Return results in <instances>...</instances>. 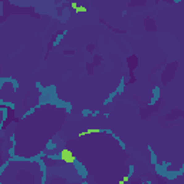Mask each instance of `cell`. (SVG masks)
Segmentation results:
<instances>
[{
    "label": "cell",
    "mask_w": 184,
    "mask_h": 184,
    "mask_svg": "<svg viewBox=\"0 0 184 184\" xmlns=\"http://www.w3.org/2000/svg\"><path fill=\"white\" fill-rule=\"evenodd\" d=\"M99 132H101L99 128H88V130L79 132V137H85V135H89V134H99Z\"/></svg>",
    "instance_id": "obj_3"
},
{
    "label": "cell",
    "mask_w": 184,
    "mask_h": 184,
    "mask_svg": "<svg viewBox=\"0 0 184 184\" xmlns=\"http://www.w3.org/2000/svg\"><path fill=\"white\" fill-rule=\"evenodd\" d=\"M128 180H130V176H125V177H124V178H122V180L119 181L118 184H127V183H128Z\"/></svg>",
    "instance_id": "obj_4"
},
{
    "label": "cell",
    "mask_w": 184,
    "mask_h": 184,
    "mask_svg": "<svg viewBox=\"0 0 184 184\" xmlns=\"http://www.w3.org/2000/svg\"><path fill=\"white\" fill-rule=\"evenodd\" d=\"M61 160L66 164H73L76 161V157H75V154H73V151L72 150L63 148V150L61 151Z\"/></svg>",
    "instance_id": "obj_1"
},
{
    "label": "cell",
    "mask_w": 184,
    "mask_h": 184,
    "mask_svg": "<svg viewBox=\"0 0 184 184\" xmlns=\"http://www.w3.org/2000/svg\"><path fill=\"white\" fill-rule=\"evenodd\" d=\"M69 6H71V7L73 9V10H75L76 13L86 12V10H88V7H86V6H82V4H78V3H75V2H73V3H71V4H69Z\"/></svg>",
    "instance_id": "obj_2"
}]
</instances>
